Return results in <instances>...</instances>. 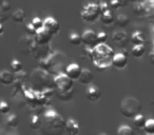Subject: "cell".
I'll return each instance as SVG.
<instances>
[{"label":"cell","mask_w":154,"mask_h":135,"mask_svg":"<svg viewBox=\"0 0 154 135\" xmlns=\"http://www.w3.org/2000/svg\"><path fill=\"white\" fill-rule=\"evenodd\" d=\"M39 66L47 70L53 76L66 73V66H68V57L62 52H52L47 58L39 60Z\"/></svg>","instance_id":"obj_1"},{"label":"cell","mask_w":154,"mask_h":135,"mask_svg":"<svg viewBox=\"0 0 154 135\" xmlns=\"http://www.w3.org/2000/svg\"><path fill=\"white\" fill-rule=\"evenodd\" d=\"M113 49L105 43H98L96 47L93 49L92 54V62L97 70H106L110 66H112V60L114 57Z\"/></svg>","instance_id":"obj_2"},{"label":"cell","mask_w":154,"mask_h":135,"mask_svg":"<svg viewBox=\"0 0 154 135\" xmlns=\"http://www.w3.org/2000/svg\"><path fill=\"white\" fill-rule=\"evenodd\" d=\"M52 74L49 73L47 70L42 68H37L31 73L30 78H29V84H31L34 90L36 91H45L48 88L55 87L54 78H52ZM56 88V87H55Z\"/></svg>","instance_id":"obj_3"},{"label":"cell","mask_w":154,"mask_h":135,"mask_svg":"<svg viewBox=\"0 0 154 135\" xmlns=\"http://www.w3.org/2000/svg\"><path fill=\"white\" fill-rule=\"evenodd\" d=\"M141 110V103L133 96L125 97L119 106V111L122 116L127 118H134Z\"/></svg>","instance_id":"obj_4"},{"label":"cell","mask_w":154,"mask_h":135,"mask_svg":"<svg viewBox=\"0 0 154 135\" xmlns=\"http://www.w3.org/2000/svg\"><path fill=\"white\" fill-rule=\"evenodd\" d=\"M43 118L49 128L54 131H62V129L66 128V121L61 115L57 113L54 109H48L43 113Z\"/></svg>","instance_id":"obj_5"},{"label":"cell","mask_w":154,"mask_h":135,"mask_svg":"<svg viewBox=\"0 0 154 135\" xmlns=\"http://www.w3.org/2000/svg\"><path fill=\"white\" fill-rule=\"evenodd\" d=\"M82 19L85 22H94L101 15L99 5L97 3H88L85 5L82 11Z\"/></svg>","instance_id":"obj_6"},{"label":"cell","mask_w":154,"mask_h":135,"mask_svg":"<svg viewBox=\"0 0 154 135\" xmlns=\"http://www.w3.org/2000/svg\"><path fill=\"white\" fill-rule=\"evenodd\" d=\"M38 43L35 40V37L26 35L19 39L18 42V49H19L20 53L23 55H32V53L34 52V50L36 49Z\"/></svg>","instance_id":"obj_7"},{"label":"cell","mask_w":154,"mask_h":135,"mask_svg":"<svg viewBox=\"0 0 154 135\" xmlns=\"http://www.w3.org/2000/svg\"><path fill=\"white\" fill-rule=\"evenodd\" d=\"M54 82H55L56 90L68 91L73 89V79L71 77H69L66 73L56 75L54 77Z\"/></svg>","instance_id":"obj_8"},{"label":"cell","mask_w":154,"mask_h":135,"mask_svg":"<svg viewBox=\"0 0 154 135\" xmlns=\"http://www.w3.org/2000/svg\"><path fill=\"white\" fill-rule=\"evenodd\" d=\"M82 42L87 47L95 48L99 43L97 39V34L93 30H86L82 33Z\"/></svg>","instance_id":"obj_9"},{"label":"cell","mask_w":154,"mask_h":135,"mask_svg":"<svg viewBox=\"0 0 154 135\" xmlns=\"http://www.w3.org/2000/svg\"><path fill=\"white\" fill-rule=\"evenodd\" d=\"M113 41L118 48H126L131 40V37L124 31H118L113 34Z\"/></svg>","instance_id":"obj_10"},{"label":"cell","mask_w":154,"mask_h":135,"mask_svg":"<svg viewBox=\"0 0 154 135\" xmlns=\"http://www.w3.org/2000/svg\"><path fill=\"white\" fill-rule=\"evenodd\" d=\"M51 48L49 44H37L36 49L32 53V56L36 59H45L51 54Z\"/></svg>","instance_id":"obj_11"},{"label":"cell","mask_w":154,"mask_h":135,"mask_svg":"<svg viewBox=\"0 0 154 135\" xmlns=\"http://www.w3.org/2000/svg\"><path fill=\"white\" fill-rule=\"evenodd\" d=\"M43 28H45L48 32L51 33L52 35L57 34V33L60 31L59 22L53 17H48L43 20Z\"/></svg>","instance_id":"obj_12"},{"label":"cell","mask_w":154,"mask_h":135,"mask_svg":"<svg viewBox=\"0 0 154 135\" xmlns=\"http://www.w3.org/2000/svg\"><path fill=\"white\" fill-rule=\"evenodd\" d=\"M52 36L53 35L51 33L48 32L45 28H42L37 31L36 35H35V40L38 44H49L52 40Z\"/></svg>","instance_id":"obj_13"},{"label":"cell","mask_w":154,"mask_h":135,"mask_svg":"<svg viewBox=\"0 0 154 135\" xmlns=\"http://www.w3.org/2000/svg\"><path fill=\"white\" fill-rule=\"evenodd\" d=\"M82 68L79 66V64L70 63V64H68V66H66V74L69 76V77L72 78L73 80H78L80 74H82Z\"/></svg>","instance_id":"obj_14"},{"label":"cell","mask_w":154,"mask_h":135,"mask_svg":"<svg viewBox=\"0 0 154 135\" xmlns=\"http://www.w3.org/2000/svg\"><path fill=\"white\" fill-rule=\"evenodd\" d=\"M101 96V91L95 84H90L86 90V97L90 101H97Z\"/></svg>","instance_id":"obj_15"},{"label":"cell","mask_w":154,"mask_h":135,"mask_svg":"<svg viewBox=\"0 0 154 135\" xmlns=\"http://www.w3.org/2000/svg\"><path fill=\"white\" fill-rule=\"evenodd\" d=\"M128 63V58H127L126 54L122 53H118L115 54L112 60V66L117 68V69H124L125 66Z\"/></svg>","instance_id":"obj_16"},{"label":"cell","mask_w":154,"mask_h":135,"mask_svg":"<svg viewBox=\"0 0 154 135\" xmlns=\"http://www.w3.org/2000/svg\"><path fill=\"white\" fill-rule=\"evenodd\" d=\"M14 73V72H13ZM10 71H2L0 73V81L3 86H10V84H13L15 82V74H13Z\"/></svg>","instance_id":"obj_17"},{"label":"cell","mask_w":154,"mask_h":135,"mask_svg":"<svg viewBox=\"0 0 154 135\" xmlns=\"http://www.w3.org/2000/svg\"><path fill=\"white\" fill-rule=\"evenodd\" d=\"M66 130L71 135L78 134L79 133V124L74 118H69L66 121Z\"/></svg>","instance_id":"obj_18"},{"label":"cell","mask_w":154,"mask_h":135,"mask_svg":"<svg viewBox=\"0 0 154 135\" xmlns=\"http://www.w3.org/2000/svg\"><path fill=\"white\" fill-rule=\"evenodd\" d=\"M93 79H94V75L92 72L88 69H82V74L78 78V81L82 84H90L93 81Z\"/></svg>","instance_id":"obj_19"},{"label":"cell","mask_w":154,"mask_h":135,"mask_svg":"<svg viewBox=\"0 0 154 135\" xmlns=\"http://www.w3.org/2000/svg\"><path fill=\"white\" fill-rule=\"evenodd\" d=\"M56 95L57 97L62 101H70L71 99L73 98L74 96V89H71V90H68V91H60V90H57L56 92Z\"/></svg>","instance_id":"obj_20"},{"label":"cell","mask_w":154,"mask_h":135,"mask_svg":"<svg viewBox=\"0 0 154 135\" xmlns=\"http://www.w3.org/2000/svg\"><path fill=\"white\" fill-rule=\"evenodd\" d=\"M0 11H1V23H3V22L8 19V18H5V17H8L9 14L11 13V11H12L11 5H10L9 2H7V1H3V2L1 3Z\"/></svg>","instance_id":"obj_21"},{"label":"cell","mask_w":154,"mask_h":135,"mask_svg":"<svg viewBox=\"0 0 154 135\" xmlns=\"http://www.w3.org/2000/svg\"><path fill=\"white\" fill-rule=\"evenodd\" d=\"M12 19L16 23H22L26 19V13L22 9H18L12 14Z\"/></svg>","instance_id":"obj_22"},{"label":"cell","mask_w":154,"mask_h":135,"mask_svg":"<svg viewBox=\"0 0 154 135\" xmlns=\"http://www.w3.org/2000/svg\"><path fill=\"white\" fill-rule=\"evenodd\" d=\"M129 22H130V18L127 15H125V14H118L115 17V24L120 26V28L127 26L129 24Z\"/></svg>","instance_id":"obj_23"},{"label":"cell","mask_w":154,"mask_h":135,"mask_svg":"<svg viewBox=\"0 0 154 135\" xmlns=\"http://www.w3.org/2000/svg\"><path fill=\"white\" fill-rule=\"evenodd\" d=\"M131 41L134 44H143L145 43V37L139 31H135L132 35H131Z\"/></svg>","instance_id":"obj_24"},{"label":"cell","mask_w":154,"mask_h":135,"mask_svg":"<svg viewBox=\"0 0 154 135\" xmlns=\"http://www.w3.org/2000/svg\"><path fill=\"white\" fill-rule=\"evenodd\" d=\"M41 126H42V121H41L40 117H39L38 115H36V114L32 115V117H31V119H30L31 129H33V130H38V129L41 128Z\"/></svg>","instance_id":"obj_25"},{"label":"cell","mask_w":154,"mask_h":135,"mask_svg":"<svg viewBox=\"0 0 154 135\" xmlns=\"http://www.w3.org/2000/svg\"><path fill=\"white\" fill-rule=\"evenodd\" d=\"M100 19L103 24H111V23H113V22H115V17H114L113 13H112L111 11H108V12H106V13L101 14Z\"/></svg>","instance_id":"obj_26"},{"label":"cell","mask_w":154,"mask_h":135,"mask_svg":"<svg viewBox=\"0 0 154 135\" xmlns=\"http://www.w3.org/2000/svg\"><path fill=\"white\" fill-rule=\"evenodd\" d=\"M26 72H24V71H20V72H18V73H15V82L14 84H18V86H20V87H23V84H24V82H26Z\"/></svg>","instance_id":"obj_27"},{"label":"cell","mask_w":154,"mask_h":135,"mask_svg":"<svg viewBox=\"0 0 154 135\" xmlns=\"http://www.w3.org/2000/svg\"><path fill=\"white\" fill-rule=\"evenodd\" d=\"M145 52L146 49L143 47V44H134V47L132 48V54L133 56L135 57L139 58V57H143L145 55Z\"/></svg>","instance_id":"obj_28"},{"label":"cell","mask_w":154,"mask_h":135,"mask_svg":"<svg viewBox=\"0 0 154 135\" xmlns=\"http://www.w3.org/2000/svg\"><path fill=\"white\" fill-rule=\"evenodd\" d=\"M7 124L10 128H17L19 124V118L16 114H11L7 118Z\"/></svg>","instance_id":"obj_29"},{"label":"cell","mask_w":154,"mask_h":135,"mask_svg":"<svg viewBox=\"0 0 154 135\" xmlns=\"http://www.w3.org/2000/svg\"><path fill=\"white\" fill-rule=\"evenodd\" d=\"M133 122H134V126L136 127L137 129H143L146 124V119L143 117V115H141L140 113H138L134 118H133Z\"/></svg>","instance_id":"obj_30"},{"label":"cell","mask_w":154,"mask_h":135,"mask_svg":"<svg viewBox=\"0 0 154 135\" xmlns=\"http://www.w3.org/2000/svg\"><path fill=\"white\" fill-rule=\"evenodd\" d=\"M69 41L72 45H79L82 42V35L77 34V33H72L69 37Z\"/></svg>","instance_id":"obj_31"},{"label":"cell","mask_w":154,"mask_h":135,"mask_svg":"<svg viewBox=\"0 0 154 135\" xmlns=\"http://www.w3.org/2000/svg\"><path fill=\"white\" fill-rule=\"evenodd\" d=\"M143 131H145V133H147V134L154 135V119L153 118H150V119L146 120Z\"/></svg>","instance_id":"obj_32"},{"label":"cell","mask_w":154,"mask_h":135,"mask_svg":"<svg viewBox=\"0 0 154 135\" xmlns=\"http://www.w3.org/2000/svg\"><path fill=\"white\" fill-rule=\"evenodd\" d=\"M133 133H134V130H133L131 127L126 126V124L120 126L119 129L117 130V134H119V135H132Z\"/></svg>","instance_id":"obj_33"},{"label":"cell","mask_w":154,"mask_h":135,"mask_svg":"<svg viewBox=\"0 0 154 135\" xmlns=\"http://www.w3.org/2000/svg\"><path fill=\"white\" fill-rule=\"evenodd\" d=\"M10 66H11L12 72H14V73H18V72H20L22 70V63L17 59L12 60Z\"/></svg>","instance_id":"obj_34"},{"label":"cell","mask_w":154,"mask_h":135,"mask_svg":"<svg viewBox=\"0 0 154 135\" xmlns=\"http://www.w3.org/2000/svg\"><path fill=\"white\" fill-rule=\"evenodd\" d=\"M145 9H146L145 5L140 2H136L134 5V7H133V11H134V13L137 14V15H141V14L145 13V11H146Z\"/></svg>","instance_id":"obj_35"},{"label":"cell","mask_w":154,"mask_h":135,"mask_svg":"<svg viewBox=\"0 0 154 135\" xmlns=\"http://www.w3.org/2000/svg\"><path fill=\"white\" fill-rule=\"evenodd\" d=\"M32 23H33L34 28L36 29L37 31L40 30V29H42V28H43V21H42V20H41L39 17H35L34 19L32 20Z\"/></svg>","instance_id":"obj_36"},{"label":"cell","mask_w":154,"mask_h":135,"mask_svg":"<svg viewBox=\"0 0 154 135\" xmlns=\"http://www.w3.org/2000/svg\"><path fill=\"white\" fill-rule=\"evenodd\" d=\"M26 34L30 35V36L35 37V35H36V33H37V30L34 28L33 23L31 22V23H29L28 26H26Z\"/></svg>","instance_id":"obj_37"},{"label":"cell","mask_w":154,"mask_h":135,"mask_svg":"<svg viewBox=\"0 0 154 135\" xmlns=\"http://www.w3.org/2000/svg\"><path fill=\"white\" fill-rule=\"evenodd\" d=\"M0 112L2 114H8L10 112V106L5 100H2L0 103Z\"/></svg>","instance_id":"obj_38"},{"label":"cell","mask_w":154,"mask_h":135,"mask_svg":"<svg viewBox=\"0 0 154 135\" xmlns=\"http://www.w3.org/2000/svg\"><path fill=\"white\" fill-rule=\"evenodd\" d=\"M99 9H100V13L103 14V13H106V12L110 11V5L105 2V1H103V2L99 3Z\"/></svg>","instance_id":"obj_39"},{"label":"cell","mask_w":154,"mask_h":135,"mask_svg":"<svg viewBox=\"0 0 154 135\" xmlns=\"http://www.w3.org/2000/svg\"><path fill=\"white\" fill-rule=\"evenodd\" d=\"M97 39H98L99 43H105L108 39V36L105 32H99V33H97Z\"/></svg>","instance_id":"obj_40"},{"label":"cell","mask_w":154,"mask_h":135,"mask_svg":"<svg viewBox=\"0 0 154 135\" xmlns=\"http://www.w3.org/2000/svg\"><path fill=\"white\" fill-rule=\"evenodd\" d=\"M120 7H122V5H120L118 0H111V1H110V8H111L112 10H117L118 8H120Z\"/></svg>","instance_id":"obj_41"},{"label":"cell","mask_w":154,"mask_h":135,"mask_svg":"<svg viewBox=\"0 0 154 135\" xmlns=\"http://www.w3.org/2000/svg\"><path fill=\"white\" fill-rule=\"evenodd\" d=\"M118 1H119L122 7H127L129 5V2H130V0H118Z\"/></svg>","instance_id":"obj_42"},{"label":"cell","mask_w":154,"mask_h":135,"mask_svg":"<svg viewBox=\"0 0 154 135\" xmlns=\"http://www.w3.org/2000/svg\"><path fill=\"white\" fill-rule=\"evenodd\" d=\"M149 57H150V61H151V63L154 64V51H152L151 53H150Z\"/></svg>","instance_id":"obj_43"},{"label":"cell","mask_w":154,"mask_h":135,"mask_svg":"<svg viewBox=\"0 0 154 135\" xmlns=\"http://www.w3.org/2000/svg\"><path fill=\"white\" fill-rule=\"evenodd\" d=\"M3 31H5V28H3V24H1V26H0V33L3 34Z\"/></svg>","instance_id":"obj_44"},{"label":"cell","mask_w":154,"mask_h":135,"mask_svg":"<svg viewBox=\"0 0 154 135\" xmlns=\"http://www.w3.org/2000/svg\"><path fill=\"white\" fill-rule=\"evenodd\" d=\"M152 51H154V43H153V47H152Z\"/></svg>","instance_id":"obj_45"},{"label":"cell","mask_w":154,"mask_h":135,"mask_svg":"<svg viewBox=\"0 0 154 135\" xmlns=\"http://www.w3.org/2000/svg\"><path fill=\"white\" fill-rule=\"evenodd\" d=\"M153 34H154V29H153Z\"/></svg>","instance_id":"obj_46"}]
</instances>
